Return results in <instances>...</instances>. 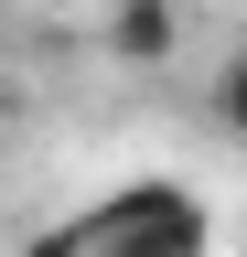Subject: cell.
I'll return each mask as SVG.
<instances>
[{"label": "cell", "mask_w": 247, "mask_h": 257, "mask_svg": "<svg viewBox=\"0 0 247 257\" xmlns=\"http://www.w3.org/2000/svg\"><path fill=\"white\" fill-rule=\"evenodd\" d=\"M215 118H226L236 140H247V43L226 54V75H215Z\"/></svg>", "instance_id": "obj_3"}, {"label": "cell", "mask_w": 247, "mask_h": 257, "mask_svg": "<svg viewBox=\"0 0 247 257\" xmlns=\"http://www.w3.org/2000/svg\"><path fill=\"white\" fill-rule=\"evenodd\" d=\"M172 32H183L172 0H108V54H118V64H161Z\"/></svg>", "instance_id": "obj_2"}, {"label": "cell", "mask_w": 247, "mask_h": 257, "mask_svg": "<svg viewBox=\"0 0 247 257\" xmlns=\"http://www.w3.org/2000/svg\"><path fill=\"white\" fill-rule=\"evenodd\" d=\"M22 257H215V214H204V193H194V182L140 172V182L97 193L86 214L43 225Z\"/></svg>", "instance_id": "obj_1"}]
</instances>
